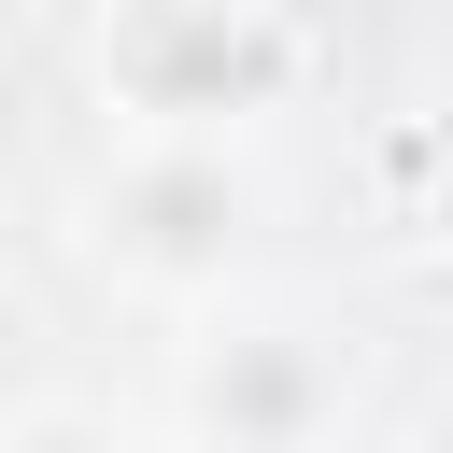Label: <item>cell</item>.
Instances as JSON below:
<instances>
[{"label": "cell", "mask_w": 453, "mask_h": 453, "mask_svg": "<svg viewBox=\"0 0 453 453\" xmlns=\"http://www.w3.org/2000/svg\"><path fill=\"white\" fill-rule=\"evenodd\" d=\"M0 453H127V439H99V425H71V411H42V425H14Z\"/></svg>", "instance_id": "obj_1"}]
</instances>
